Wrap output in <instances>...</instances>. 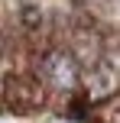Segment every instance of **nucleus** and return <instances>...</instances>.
Here are the masks:
<instances>
[{
    "instance_id": "nucleus-2",
    "label": "nucleus",
    "mask_w": 120,
    "mask_h": 123,
    "mask_svg": "<svg viewBox=\"0 0 120 123\" xmlns=\"http://www.w3.org/2000/svg\"><path fill=\"white\" fill-rule=\"evenodd\" d=\"M45 23H49V10H45L42 3H36V0H23V3H16V10H13V26H16L23 36H36V32H42Z\"/></svg>"
},
{
    "instance_id": "nucleus-1",
    "label": "nucleus",
    "mask_w": 120,
    "mask_h": 123,
    "mask_svg": "<svg viewBox=\"0 0 120 123\" xmlns=\"http://www.w3.org/2000/svg\"><path fill=\"white\" fill-rule=\"evenodd\" d=\"M52 104V91L32 68H6L0 81V107L13 117H36Z\"/></svg>"
}]
</instances>
